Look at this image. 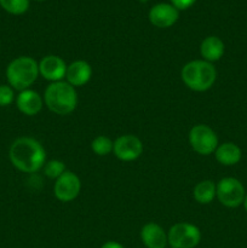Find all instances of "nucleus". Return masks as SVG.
<instances>
[{
	"instance_id": "obj_4",
	"label": "nucleus",
	"mask_w": 247,
	"mask_h": 248,
	"mask_svg": "<svg viewBox=\"0 0 247 248\" xmlns=\"http://www.w3.org/2000/svg\"><path fill=\"white\" fill-rule=\"evenodd\" d=\"M39 77V63L28 56H21L9 63L6 79L10 86L17 91L28 90Z\"/></svg>"
},
{
	"instance_id": "obj_24",
	"label": "nucleus",
	"mask_w": 247,
	"mask_h": 248,
	"mask_svg": "<svg viewBox=\"0 0 247 248\" xmlns=\"http://www.w3.org/2000/svg\"><path fill=\"white\" fill-rule=\"evenodd\" d=\"M242 205H244L245 211L247 212V193H246V196H245V200H244V203H242Z\"/></svg>"
},
{
	"instance_id": "obj_16",
	"label": "nucleus",
	"mask_w": 247,
	"mask_h": 248,
	"mask_svg": "<svg viewBox=\"0 0 247 248\" xmlns=\"http://www.w3.org/2000/svg\"><path fill=\"white\" fill-rule=\"evenodd\" d=\"M215 156L216 160L223 166H234L241 160L242 152L239 145L232 142H227L218 145L215 152Z\"/></svg>"
},
{
	"instance_id": "obj_13",
	"label": "nucleus",
	"mask_w": 247,
	"mask_h": 248,
	"mask_svg": "<svg viewBox=\"0 0 247 248\" xmlns=\"http://www.w3.org/2000/svg\"><path fill=\"white\" fill-rule=\"evenodd\" d=\"M16 106L24 115L34 116L43 109V99L38 92L28 89L19 92L16 98Z\"/></svg>"
},
{
	"instance_id": "obj_5",
	"label": "nucleus",
	"mask_w": 247,
	"mask_h": 248,
	"mask_svg": "<svg viewBox=\"0 0 247 248\" xmlns=\"http://www.w3.org/2000/svg\"><path fill=\"white\" fill-rule=\"evenodd\" d=\"M216 186V196L223 206L235 208L244 203L246 191L239 179L234 177H225L220 179Z\"/></svg>"
},
{
	"instance_id": "obj_8",
	"label": "nucleus",
	"mask_w": 247,
	"mask_h": 248,
	"mask_svg": "<svg viewBox=\"0 0 247 248\" xmlns=\"http://www.w3.org/2000/svg\"><path fill=\"white\" fill-rule=\"evenodd\" d=\"M81 190V182L79 177L72 171H65L60 178L56 179L53 194L62 202H70L77 198Z\"/></svg>"
},
{
	"instance_id": "obj_12",
	"label": "nucleus",
	"mask_w": 247,
	"mask_h": 248,
	"mask_svg": "<svg viewBox=\"0 0 247 248\" xmlns=\"http://www.w3.org/2000/svg\"><path fill=\"white\" fill-rule=\"evenodd\" d=\"M91 77L92 68L85 61H75L67 67L65 79H67L68 84L72 85L73 87L84 86L85 84L90 81Z\"/></svg>"
},
{
	"instance_id": "obj_3",
	"label": "nucleus",
	"mask_w": 247,
	"mask_h": 248,
	"mask_svg": "<svg viewBox=\"0 0 247 248\" xmlns=\"http://www.w3.org/2000/svg\"><path fill=\"white\" fill-rule=\"evenodd\" d=\"M217 79V70L207 61H191L182 69V80L186 87L196 92L210 90Z\"/></svg>"
},
{
	"instance_id": "obj_26",
	"label": "nucleus",
	"mask_w": 247,
	"mask_h": 248,
	"mask_svg": "<svg viewBox=\"0 0 247 248\" xmlns=\"http://www.w3.org/2000/svg\"><path fill=\"white\" fill-rule=\"evenodd\" d=\"M171 248H172V247H171Z\"/></svg>"
},
{
	"instance_id": "obj_2",
	"label": "nucleus",
	"mask_w": 247,
	"mask_h": 248,
	"mask_svg": "<svg viewBox=\"0 0 247 248\" xmlns=\"http://www.w3.org/2000/svg\"><path fill=\"white\" fill-rule=\"evenodd\" d=\"M44 101L47 108L55 114L68 115L77 108V93L75 87L67 81L51 82L45 90Z\"/></svg>"
},
{
	"instance_id": "obj_10",
	"label": "nucleus",
	"mask_w": 247,
	"mask_h": 248,
	"mask_svg": "<svg viewBox=\"0 0 247 248\" xmlns=\"http://www.w3.org/2000/svg\"><path fill=\"white\" fill-rule=\"evenodd\" d=\"M148 17L153 26L157 28H169L178 21L179 11L173 5L160 2L150 9Z\"/></svg>"
},
{
	"instance_id": "obj_20",
	"label": "nucleus",
	"mask_w": 247,
	"mask_h": 248,
	"mask_svg": "<svg viewBox=\"0 0 247 248\" xmlns=\"http://www.w3.org/2000/svg\"><path fill=\"white\" fill-rule=\"evenodd\" d=\"M65 171L67 170H65L64 162L61 161V160H50L44 165V173L51 179L60 178Z\"/></svg>"
},
{
	"instance_id": "obj_19",
	"label": "nucleus",
	"mask_w": 247,
	"mask_h": 248,
	"mask_svg": "<svg viewBox=\"0 0 247 248\" xmlns=\"http://www.w3.org/2000/svg\"><path fill=\"white\" fill-rule=\"evenodd\" d=\"M0 6L11 15H23L29 9V0H0Z\"/></svg>"
},
{
	"instance_id": "obj_25",
	"label": "nucleus",
	"mask_w": 247,
	"mask_h": 248,
	"mask_svg": "<svg viewBox=\"0 0 247 248\" xmlns=\"http://www.w3.org/2000/svg\"><path fill=\"white\" fill-rule=\"evenodd\" d=\"M39 1H40V0H39Z\"/></svg>"
},
{
	"instance_id": "obj_17",
	"label": "nucleus",
	"mask_w": 247,
	"mask_h": 248,
	"mask_svg": "<svg viewBox=\"0 0 247 248\" xmlns=\"http://www.w3.org/2000/svg\"><path fill=\"white\" fill-rule=\"evenodd\" d=\"M216 186L215 182L212 181H202L196 184L194 188V199L196 202L201 205H208L216 198Z\"/></svg>"
},
{
	"instance_id": "obj_18",
	"label": "nucleus",
	"mask_w": 247,
	"mask_h": 248,
	"mask_svg": "<svg viewBox=\"0 0 247 248\" xmlns=\"http://www.w3.org/2000/svg\"><path fill=\"white\" fill-rule=\"evenodd\" d=\"M91 149L98 156H106L113 152L114 142L107 136H98L92 140Z\"/></svg>"
},
{
	"instance_id": "obj_11",
	"label": "nucleus",
	"mask_w": 247,
	"mask_h": 248,
	"mask_svg": "<svg viewBox=\"0 0 247 248\" xmlns=\"http://www.w3.org/2000/svg\"><path fill=\"white\" fill-rule=\"evenodd\" d=\"M67 67L64 61L55 55L45 56L39 62V74L48 81H62L65 78Z\"/></svg>"
},
{
	"instance_id": "obj_21",
	"label": "nucleus",
	"mask_w": 247,
	"mask_h": 248,
	"mask_svg": "<svg viewBox=\"0 0 247 248\" xmlns=\"http://www.w3.org/2000/svg\"><path fill=\"white\" fill-rule=\"evenodd\" d=\"M14 101V89L10 85H0V107H9Z\"/></svg>"
},
{
	"instance_id": "obj_7",
	"label": "nucleus",
	"mask_w": 247,
	"mask_h": 248,
	"mask_svg": "<svg viewBox=\"0 0 247 248\" xmlns=\"http://www.w3.org/2000/svg\"><path fill=\"white\" fill-rule=\"evenodd\" d=\"M189 144L200 155H210L218 148V136L210 126L195 125L189 132Z\"/></svg>"
},
{
	"instance_id": "obj_6",
	"label": "nucleus",
	"mask_w": 247,
	"mask_h": 248,
	"mask_svg": "<svg viewBox=\"0 0 247 248\" xmlns=\"http://www.w3.org/2000/svg\"><path fill=\"white\" fill-rule=\"evenodd\" d=\"M169 245L172 248H194L201 241V232L190 223H177L167 234Z\"/></svg>"
},
{
	"instance_id": "obj_14",
	"label": "nucleus",
	"mask_w": 247,
	"mask_h": 248,
	"mask_svg": "<svg viewBox=\"0 0 247 248\" xmlns=\"http://www.w3.org/2000/svg\"><path fill=\"white\" fill-rule=\"evenodd\" d=\"M140 239L147 248H165L169 244L167 234L156 223H148L140 230Z\"/></svg>"
},
{
	"instance_id": "obj_22",
	"label": "nucleus",
	"mask_w": 247,
	"mask_h": 248,
	"mask_svg": "<svg viewBox=\"0 0 247 248\" xmlns=\"http://www.w3.org/2000/svg\"><path fill=\"white\" fill-rule=\"evenodd\" d=\"M172 5L178 10H186L190 6H193L196 2V0H171Z\"/></svg>"
},
{
	"instance_id": "obj_9",
	"label": "nucleus",
	"mask_w": 247,
	"mask_h": 248,
	"mask_svg": "<svg viewBox=\"0 0 247 248\" xmlns=\"http://www.w3.org/2000/svg\"><path fill=\"white\" fill-rule=\"evenodd\" d=\"M114 154L121 161H133L143 153V143L137 136L123 135L114 142Z\"/></svg>"
},
{
	"instance_id": "obj_15",
	"label": "nucleus",
	"mask_w": 247,
	"mask_h": 248,
	"mask_svg": "<svg viewBox=\"0 0 247 248\" xmlns=\"http://www.w3.org/2000/svg\"><path fill=\"white\" fill-rule=\"evenodd\" d=\"M224 43L218 36L211 35L202 40L200 45V53L203 57V61L207 62H217L224 55Z\"/></svg>"
},
{
	"instance_id": "obj_1",
	"label": "nucleus",
	"mask_w": 247,
	"mask_h": 248,
	"mask_svg": "<svg viewBox=\"0 0 247 248\" xmlns=\"http://www.w3.org/2000/svg\"><path fill=\"white\" fill-rule=\"evenodd\" d=\"M11 164L24 173H34L44 167L46 152L40 142L31 137H19L9 150Z\"/></svg>"
},
{
	"instance_id": "obj_23",
	"label": "nucleus",
	"mask_w": 247,
	"mask_h": 248,
	"mask_svg": "<svg viewBox=\"0 0 247 248\" xmlns=\"http://www.w3.org/2000/svg\"><path fill=\"white\" fill-rule=\"evenodd\" d=\"M101 248H125V247L116 241H108L106 242V244L102 245Z\"/></svg>"
}]
</instances>
